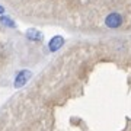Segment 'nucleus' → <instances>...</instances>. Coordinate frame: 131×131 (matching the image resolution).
Instances as JSON below:
<instances>
[{
	"mask_svg": "<svg viewBox=\"0 0 131 131\" xmlns=\"http://www.w3.org/2000/svg\"><path fill=\"white\" fill-rule=\"evenodd\" d=\"M105 25H106L108 28H112V29H115V28H119L122 25V16L119 13H109L105 18Z\"/></svg>",
	"mask_w": 131,
	"mask_h": 131,
	"instance_id": "f257e3e1",
	"label": "nucleus"
},
{
	"mask_svg": "<svg viewBox=\"0 0 131 131\" xmlns=\"http://www.w3.org/2000/svg\"><path fill=\"white\" fill-rule=\"evenodd\" d=\"M31 76H32V73H31L29 70H22V71H19L18 76H16V79H15L13 86L16 88V89L22 88V86H24V84H26V82L31 79Z\"/></svg>",
	"mask_w": 131,
	"mask_h": 131,
	"instance_id": "f03ea898",
	"label": "nucleus"
},
{
	"mask_svg": "<svg viewBox=\"0 0 131 131\" xmlns=\"http://www.w3.org/2000/svg\"><path fill=\"white\" fill-rule=\"evenodd\" d=\"M63 44H64V38L63 37H54L48 42V48H50V51H57L58 48L63 47Z\"/></svg>",
	"mask_w": 131,
	"mask_h": 131,
	"instance_id": "7ed1b4c3",
	"label": "nucleus"
},
{
	"mask_svg": "<svg viewBox=\"0 0 131 131\" xmlns=\"http://www.w3.org/2000/svg\"><path fill=\"white\" fill-rule=\"evenodd\" d=\"M26 38H28L29 41H42V34L39 32V31H37V29H29L28 32H26Z\"/></svg>",
	"mask_w": 131,
	"mask_h": 131,
	"instance_id": "20e7f679",
	"label": "nucleus"
},
{
	"mask_svg": "<svg viewBox=\"0 0 131 131\" xmlns=\"http://www.w3.org/2000/svg\"><path fill=\"white\" fill-rule=\"evenodd\" d=\"M0 24L7 26V28H15V22L10 18H7V16H2L0 18Z\"/></svg>",
	"mask_w": 131,
	"mask_h": 131,
	"instance_id": "39448f33",
	"label": "nucleus"
},
{
	"mask_svg": "<svg viewBox=\"0 0 131 131\" xmlns=\"http://www.w3.org/2000/svg\"><path fill=\"white\" fill-rule=\"evenodd\" d=\"M3 12H5V9H3V7L0 6V13H3Z\"/></svg>",
	"mask_w": 131,
	"mask_h": 131,
	"instance_id": "423d86ee",
	"label": "nucleus"
}]
</instances>
